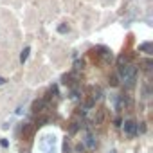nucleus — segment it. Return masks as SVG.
I'll return each instance as SVG.
<instances>
[{"label":"nucleus","instance_id":"f03ea898","mask_svg":"<svg viewBox=\"0 0 153 153\" xmlns=\"http://www.w3.org/2000/svg\"><path fill=\"white\" fill-rule=\"evenodd\" d=\"M123 128H124V133H126L128 137H135L137 131H139V124L133 123V121H126V123L123 124Z\"/></svg>","mask_w":153,"mask_h":153},{"label":"nucleus","instance_id":"f257e3e1","mask_svg":"<svg viewBox=\"0 0 153 153\" xmlns=\"http://www.w3.org/2000/svg\"><path fill=\"white\" fill-rule=\"evenodd\" d=\"M135 78H137V68H135L133 65H124V67H121V79H123L128 87H133Z\"/></svg>","mask_w":153,"mask_h":153},{"label":"nucleus","instance_id":"39448f33","mask_svg":"<svg viewBox=\"0 0 153 153\" xmlns=\"http://www.w3.org/2000/svg\"><path fill=\"white\" fill-rule=\"evenodd\" d=\"M103 119H105V114H103V112H99V114H97V117L94 119V123H96V124H101V123H103Z\"/></svg>","mask_w":153,"mask_h":153},{"label":"nucleus","instance_id":"7ed1b4c3","mask_svg":"<svg viewBox=\"0 0 153 153\" xmlns=\"http://www.w3.org/2000/svg\"><path fill=\"white\" fill-rule=\"evenodd\" d=\"M96 146H97V140H96V137L88 133V135L85 137V148H88V149H96Z\"/></svg>","mask_w":153,"mask_h":153},{"label":"nucleus","instance_id":"423d86ee","mask_svg":"<svg viewBox=\"0 0 153 153\" xmlns=\"http://www.w3.org/2000/svg\"><path fill=\"white\" fill-rule=\"evenodd\" d=\"M47 121H49V119H47V117H40V119H38V121H36V124H38V126H43V124H45V123H47Z\"/></svg>","mask_w":153,"mask_h":153},{"label":"nucleus","instance_id":"6e6552de","mask_svg":"<svg viewBox=\"0 0 153 153\" xmlns=\"http://www.w3.org/2000/svg\"><path fill=\"white\" fill-rule=\"evenodd\" d=\"M63 151H65V153H70V146H68V142L63 144Z\"/></svg>","mask_w":153,"mask_h":153},{"label":"nucleus","instance_id":"0eeeda50","mask_svg":"<svg viewBox=\"0 0 153 153\" xmlns=\"http://www.w3.org/2000/svg\"><path fill=\"white\" fill-rule=\"evenodd\" d=\"M76 149H78L79 153H83V151H85L87 148H85V144H78V146H76Z\"/></svg>","mask_w":153,"mask_h":153},{"label":"nucleus","instance_id":"20e7f679","mask_svg":"<svg viewBox=\"0 0 153 153\" xmlns=\"http://www.w3.org/2000/svg\"><path fill=\"white\" fill-rule=\"evenodd\" d=\"M43 108V101H34V105H33V110L34 112H40Z\"/></svg>","mask_w":153,"mask_h":153}]
</instances>
